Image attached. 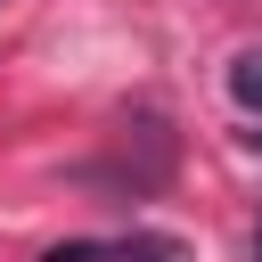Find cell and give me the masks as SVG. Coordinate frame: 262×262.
<instances>
[{"label": "cell", "mask_w": 262, "mask_h": 262, "mask_svg": "<svg viewBox=\"0 0 262 262\" xmlns=\"http://www.w3.org/2000/svg\"><path fill=\"white\" fill-rule=\"evenodd\" d=\"M229 98H237V106H246V115H262V41H254V49H237V57H229Z\"/></svg>", "instance_id": "obj_1"}, {"label": "cell", "mask_w": 262, "mask_h": 262, "mask_svg": "<svg viewBox=\"0 0 262 262\" xmlns=\"http://www.w3.org/2000/svg\"><path fill=\"white\" fill-rule=\"evenodd\" d=\"M123 262H180V246H172V237H131Z\"/></svg>", "instance_id": "obj_2"}, {"label": "cell", "mask_w": 262, "mask_h": 262, "mask_svg": "<svg viewBox=\"0 0 262 262\" xmlns=\"http://www.w3.org/2000/svg\"><path fill=\"white\" fill-rule=\"evenodd\" d=\"M41 262H98V246H90V237H66V246H49Z\"/></svg>", "instance_id": "obj_3"}, {"label": "cell", "mask_w": 262, "mask_h": 262, "mask_svg": "<svg viewBox=\"0 0 262 262\" xmlns=\"http://www.w3.org/2000/svg\"><path fill=\"white\" fill-rule=\"evenodd\" d=\"M254 262H262V229H254Z\"/></svg>", "instance_id": "obj_4"}, {"label": "cell", "mask_w": 262, "mask_h": 262, "mask_svg": "<svg viewBox=\"0 0 262 262\" xmlns=\"http://www.w3.org/2000/svg\"><path fill=\"white\" fill-rule=\"evenodd\" d=\"M246 139H254V147H262V131H246Z\"/></svg>", "instance_id": "obj_5"}]
</instances>
